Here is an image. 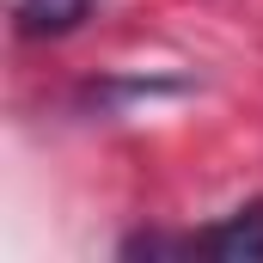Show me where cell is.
Returning a JSON list of instances; mask_svg holds the SVG:
<instances>
[{
    "label": "cell",
    "mask_w": 263,
    "mask_h": 263,
    "mask_svg": "<svg viewBox=\"0 0 263 263\" xmlns=\"http://www.w3.org/2000/svg\"><path fill=\"white\" fill-rule=\"evenodd\" d=\"M190 251H202V257H214V263H263V196L245 202V208H233L208 233H196Z\"/></svg>",
    "instance_id": "1"
},
{
    "label": "cell",
    "mask_w": 263,
    "mask_h": 263,
    "mask_svg": "<svg viewBox=\"0 0 263 263\" xmlns=\"http://www.w3.org/2000/svg\"><path fill=\"white\" fill-rule=\"evenodd\" d=\"M104 0H12V31L18 37H67L80 31Z\"/></svg>",
    "instance_id": "2"
}]
</instances>
